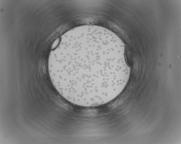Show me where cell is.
Masks as SVG:
<instances>
[{"label":"cell","instance_id":"1","mask_svg":"<svg viewBox=\"0 0 181 144\" xmlns=\"http://www.w3.org/2000/svg\"><path fill=\"white\" fill-rule=\"evenodd\" d=\"M124 50L122 41L107 29L91 25L73 28L50 53L48 68L52 84L78 106L107 103L122 92L129 78Z\"/></svg>","mask_w":181,"mask_h":144}]
</instances>
